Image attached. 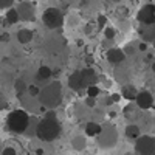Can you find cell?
Returning <instances> with one entry per match:
<instances>
[{
	"label": "cell",
	"mask_w": 155,
	"mask_h": 155,
	"mask_svg": "<svg viewBox=\"0 0 155 155\" xmlns=\"http://www.w3.org/2000/svg\"><path fill=\"white\" fill-rule=\"evenodd\" d=\"M85 106H87V107H95V106H96V98L87 96V98H85Z\"/></svg>",
	"instance_id": "83f0119b"
},
{
	"label": "cell",
	"mask_w": 155,
	"mask_h": 155,
	"mask_svg": "<svg viewBox=\"0 0 155 155\" xmlns=\"http://www.w3.org/2000/svg\"><path fill=\"white\" fill-rule=\"evenodd\" d=\"M39 99H41L42 106L48 109H56L61 102H62V85L59 81H54L44 88H41L39 93Z\"/></svg>",
	"instance_id": "7a4b0ae2"
},
{
	"label": "cell",
	"mask_w": 155,
	"mask_h": 155,
	"mask_svg": "<svg viewBox=\"0 0 155 155\" xmlns=\"http://www.w3.org/2000/svg\"><path fill=\"white\" fill-rule=\"evenodd\" d=\"M135 104L141 110H147V109H152L155 106V98H153V95L150 92L143 90V92H138V96L135 99Z\"/></svg>",
	"instance_id": "52a82bcc"
},
{
	"label": "cell",
	"mask_w": 155,
	"mask_h": 155,
	"mask_svg": "<svg viewBox=\"0 0 155 155\" xmlns=\"http://www.w3.org/2000/svg\"><path fill=\"white\" fill-rule=\"evenodd\" d=\"M61 124L58 120H53V118H45L41 120L37 123V127H36V137L41 140V141H45V143H50V141H54L56 138H59L61 135Z\"/></svg>",
	"instance_id": "6da1fadb"
},
{
	"label": "cell",
	"mask_w": 155,
	"mask_h": 155,
	"mask_svg": "<svg viewBox=\"0 0 155 155\" xmlns=\"http://www.w3.org/2000/svg\"><path fill=\"white\" fill-rule=\"evenodd\" d=\"M14 88H16V95H17V96H22L25 92H28V85L25 84L23 79H16Z\"/></svg>",
	"instance_id": "44dd1931"
},
{
	"label": "cell",
	"mask_w": 155,
	"mask_h": 155,
	"mask_svg": "<svg viewBox=\"0 0 155 155\" xmlns=\"http://www.w3.org/2000/svg\"><path fill=\"white\" fill-rule=\"evenodd\" d=\"M45 118H53V120H58V116H56V113H54L53 110H50V112H47Z\"/></svg>",
	"instance_id": "f546056e"
},
{
	"label": "cell",
	"mask_w": 155,
	"mask_h": 155,
	"mask_svg": "<svg viewBox=\"0 0 155 155\" xmlns=\"http://www.w3.org/2000/svg\"><path fill=\"white\" fill-rule=\"evenodd\" d=\"M121 96L127 101H135L137 96H138V90L135 88V85H130V84H127L121 88Z\"/></svg>",
	"instance_id": "4fadbf2b"
},
{
	"label": "cell",
	"mask_w": 155,
	"mask_h": 155,
	"mask_svg": "<svg viewBox=\"0 0 155 155\" xmlns=\"http://www.w3.org/2000/svg\"><path fill=\"white\" fill-rule=\"evenodd\" d=\"M51 74H53V71H51V68L50 67H47V65H42L41 68L37 70V79L39 81H48L50 78H51Z\"/></svg>",
	"instance_id": "ffe728a7"
},
{
	"label": "cell",
	"mask_w": 155,
	"mask_h": 155,
	"mask_svg": "<svg viewBox=\"0 0 155 155\" xmlns=\"http://www.w3.org/2000/svg\"><path fill=\"white\" fill-rule=\"evenodd\" d=\"M135 152L138 155H155V138L150 135H141L135 141Z\"/></svg>",
	"instance_id": "8992f818"
},
{
	"label": "cell",
	"mask_w": 155,
	"mask_h": 155,
	"mask_svg": "<svg viewBox=\"0 0 155 155\" xmlns=\"http://www.w3.org/2000/svg\"><path fill=\"white\" fill-rule=\"evenodd\" d=\"M138 48H140V51H146L147 50V44H140Z\"/></svg>",
	"instance_id": "1f68e13d"
},
{
	"label": "cell",
	"mask_w": 155,
	"mask_h": 155,
	"mask_svg": "<svg viewBox=\"0 0 155 155\" xmlns=\"http://www.w3.org/2000/svg\"><path fill=\"white\" fill-rule=\"evenodd\" d=\"M5 19H6V22H8L9 25H16V23L20 20V17H19V12H17V8H9V9L6 11V16H5Z\"/></svg>",
	"instance_id": "d6986e66"
},
{
	"label": "cell",
	"mask_w": 155,
	"mask_h": 155,
	"mask_svg": "<svg viewBox=\"0 0 155 155\" xmlns=\"http://www.w3.org/2000/svg\"><path fill=\"white\" fill-rule=\"evenodd\" d=\"M14 3V0H0V9H9Z\"/></svg>",
	"instance_id": "484cf974"
},
{
	"label": "cell",
	"mask_w": 155,
	"mask_h": 155,
	"mask_svg": "<svg viewBox=\"0 0 155 155\" xmlns=\"http://www.w3.org/2000/svg\"><path fill=\"white\" fill-rule=\"evenodd\" d=\"M96 138H98V144L101 147H104V149L113 147L116 144V141H118V130L115 129L113 124H104L101 134Z\"/></svg>",
	"instance_id": "277c9868"
},
{
	"label": "cell",
	"mask_w": 155,
	"mask_h": 155,
	"mask_svg": "<svg viewBox=\"0 0 155 155\" xmlns=\"http://www.w3.org/2000/svg\"><path fill=\"white\" fill-rule=\"evenodd\" d=\"M141 37L144 42H153L155 41V23L153 25H146L141 30Z\"/></svg>",
	"instance_id": "2e32d148"
},
{
	"label": "cell",
	"mask_w": 155,
	"mask_h": 155,
	"mask_svg": "<svg viewBox=\"0 0 155 155\" xmlns=\"http://www.w3.org/2000/svg\"><path fill=\"white\" fill-rule=\"evenodd\" d=\"M112 96V99H113V102H120V99L123 98L120 93H113V95H110Z\"/></svg>",
	"instance_id": "4dcf8cb0"
},
{
	"label": "cell",
	"mask_w": 155,
	"mask_h": 155,
	"mask_svg": "<svg viewBox=\"0 0 155 155\" xmlns=\"http://www.w3.org/2000/svg\"><path fill=\"white\" fill-rule=\"evenodd\" d=\"M152 45H153V48H155V41H153V42H152Z\"/></svg>",
	"instance_id": "d590c367"
},
{
	"label": "cell",
	"mask_w": 155,
	"mask_h": 155,
	"mask_svg": "<svg viewBox=\"0 0 155 155\" xmlns=\"http://www.w3.org/2000/svg\"><path fill=\"white\" fill-rule=\"evenodd\" d=\"M152 71H153V73H155V61H153V62H152Z\"/></svg>",
	"instance_id": "e575fe53"
},
{
	"label": "cell",
	"mask_w": 155,
	"mask_h": 155,
	"mask_svg": "<svg viewBox=\"0 0 155 155\" xmlns=\"http://www.w3.org/2000/svg\"><path fill=\"white\" fill-rule=\"evenodd\" d=\"M0 42H9V34L8 33H3V34H0Z\"/></svg>",
	"instance_id": "f1b7e54d"
},
{
	"label": "cell",
	"mask_w": 155,
	"mask_h": 155,
	"mask_svg": "<svg viewBox=\"0 0 155 155\" xmlns=\"http://www.w3.org/2000/svg\"><path fill=\"white\" fill-rule=\"evenodd\" d=\"M0 155H2V153H0Z\"/></svg>",
	"instance_id": "8d00e7d4"
},
{
	"label": "cell",
	"mask_w": 155,
	"mask_h": 155,
	"mask_svg": "<svg viewBox=\"0 0 155 155\" xmlns=\"http://www.w3.org/2000/svg\"><path fill=\"white\" fill-rule=\"evenodd\" d=\"M98 27L99 28H106L107 27V17L104 14H99L98 16Z\"/></svg>",
	"instance_id": "d4e9b609"
},
{
	"label": "cell",
	"mask_w": 155,
	"mask_h": 155,
	"mask_svg": "<svg viewBox=\"0 0 155 155\" xmlns=\"http://www.w3.org/2000/svg\"><path fill=\"white\" fill-rule=\"evenodd\" d=\"M126 137L129 138V140H138L140 137H141V130H140V127L137 126V124H129L127 127H126Z\"/></svg>",
	"instance_id": "ac0fdd59"
},
{
	"label": "cell",
	"mask_w": 155,
	"mask_h": 155,
	"mask_svg": "<svg viewBox=\"0 0 155 155\" xmlns=\"http://www.w3.org/2000/svg\"><path fill=\"white\" fill-rule=\"evenodd\" d=\"M42 22L50 30L61 28L64 25V14L59 8H47L42 14Z\"/></svg>",
	"instance_id": "5b68a950"
},
{
	"label": "cell",
	"mask_w": 155,
	"mask_h": 155,
	"mask_svg": "<svg viewBox=\"0 0 155 155\" xmlns=\"http://www.w3.org/2000/svg\"><path fill=\"white\" fill-rule=\"evenodd\" d=\"M30 115L22 110V109H16L8 113L6 116V127L8 130L12 134H25L27 129L30 126Z\"/></svg>",
	"instance_id": "3957f363"
},
{
	"label": "cell",
	"mask_w": 155,
	"mask_h": 155,
	"mask_svg": "<svg viewBox=\"0 0 155 155\" xmlns=\"http://www.w3.org/2000/svg\"><path fill=\"white\" fill-rule=\"evenodd\" d=\"M28 93L31 96H39V93H41V88H39L37 85H28Z\"/></svg>",
	"instance_id": "4316f807"
},
{
	"label": "cell",
	"mask_w": 155,
	"mask_h": 155,
	"mask_svg": "<svg viewBox=\"0 0 155 155\" xmlns=\"http://www.w3.org/2000/svg\"><path fill=\"white\" fill-rule=\"evenodd\" d=\"M81 73H82V81H84V87L85 88L90 87V85H95L98 82V74H96V71L93 68L87 67V68L81 70Z\"/></svg>",
	"instance_id": "7c38bea8"
},
{
	"label": "cell",
	"mask_w": 155,
	"mask_h": 155,
	"mask_svg": "<svg viewBox=\"0 0 155 155\" xmlns=\"http://www.w3.org/2000/svg\"><path fill=\"white\" fill-rule=\"evenodd\" d=\"M124 59H126V53L121 48H110L107 51V61L110 64H113V65H118V64H121Z\"/></svg>",
	"instance_id": "30bf717a"
},
{
	"label": "cell",
	"mask_w": 155,
	"mask_h": 155,
	"mask_svg": "<svg viewBox=\"0 0 155 155\" xmlns=\"http://www.w3.org/2000/svg\"><path fill=\"white\" fill-rule=\"evenodd\" d=\"M121 2V0H107V3L109 5H113V3H120Z\"/></svg>",
	"instance_id": "d6a6232c"
},
{
	"label": "cell",
	"mask_w": 155,
	"mask_h": 155,
	"mask_svg": "<svg viewBox=\"0 0 155 155\" xmlns=\"http://www.w3.org/2000/svg\"><path fill=\"white\" fill-rule=\"evenodd\" d=\"M17 12H19V17H20V20H23V22H33L34 20V8H33V5L31 3H28V2H22V3H19V6H17Z\"/></svg>",
	"instance_id": "9c48e42d"
},
{
	"label": "cell",
	"mask_w": 155,
	"mask_h": 155,
	"mask_svg": "<svg viewBox=\"0 0 155 155\" xmlns=\"http://www.w3.org/2000/svg\"><path fill=\"white\" fill-rule=\"evenodd\" d=\"M85 92H87V96H92V98H98L99 93H101V88L95 84V85H90L85 88Z\"/></svg>",
	"instance_id": "7402d4cb"
},
{
	"label": "cell",
	"mask_w": 155,
	"mask_h": 155,
	"mask_svg": "<svg viewBox=\"0 0 155 155\" xmlns=\"http://www.w3.org/2000/svg\"><path fill=\"white\" fill-rule=\"evenodd\" d=\"M102 130V126L96 121H90L85 124V135L87 137H98Z\"/></svg>",
	"instance_id": "5bb4252c"
},
{
	"label": "cell",
	"mask_w": 155,
	"mask_h": 155,
	"mask_svg": "<svg viewBox=\"0 0 155 155\" xmlns=\"http://www.w3.org/2000/svg\"><path fill=\"white\" fill-rule=\"evenodd\" d=\"M68 87L74 92H79L81 88H85L84 87V81H82V73L81 71H73L70 76H68Z\"/></svg>",
	"instance_id": "8fae6325"
},
{
	"label": "cell",
	"mask_w": 155,
	"mask_h": 155,
	"mask_svg": "<svg viewBox=\"0 0 155 155\" xmlns=\"http://www.w3.org/2000/svg\"><path fill=\"white\" fill-rule=\"evenodd\" d=\"M2 155H17V150H16V147H12V146H5L2 149Z\"/></svg>",
	"instance_id": "cb8c5ba5"
},
{
	"label": "cell",
	"mask_w": 155,
	"mask_h": 155,
	"mask_svg": "<svg viewBox=\"0 0 155 155\" xmlns=\"http://www.w3.org/2000/svg\"><path fill=\"white\" fill-rule=\"evenodd\" d=\"M115 34H116V31H115L112 27H106V28H104V37L109 39V41H113Z\"/></svg>",
	"instance_id": "603a6c76"
},
{
	"label": "cell",
	"mask_w": 155,
	"mask_h": 155,
	"mask_svg": "<svg viewBox=\"0 0 155 155\" xmlns=\"http://www.w3.org/2000/svg\"><path fill=\"white\" fill-rule=\"evenodd\" d=\"M17 41H19V44H30L31 41H33V31L31 30H27V28H22V30H19L17 31Z\"/></svg>",
	"instance_id": "e0dca14e"
},
{
	"label": "cell",
	"mask_w": 155,
	"mask_h": 155,
	"mask_svg": "<svg viewBox=\"0 0 155 155\" xmlns=\"http://www.w3.org/2000/svg\"><path fill=\"white\" fill-rule=\"evenodd\" d=\"M138 20L143 25H153L155 23V6L144 5L138 11Z\"/></svg>",
	"instance_id": "ba28073f"
},
{
	"label": "cell",
	"mask_w": 155,
	"mask_h": 155,
	"mask_svg": "<svg viewBox=\"0 0 155 155\" xmlns=\"http://www.w3.org/2000/svg\"><path fill=\"white\" fill-rule=\"evenodd\" d=\"M36 153H37V155H44V150H42V149H37Z\"/></svg>",
	"instance_id": "836d02e7"
},
{
	"label": "cell",
	"mask_w": 155,
	"mask_h": 155,
	"mask_svg": "<svg viewBox=\"0 0 155 155\" xmlns=\"http://www.w3.org/2000/svg\"><path fill=\"white\" fill-rule=\"evenodd\" d=\"M71 147L78 152H81L87 147V138L84 135H76L71 138Z\"/></svg>",
	"instance_id": "9a60e30c"
}]
</instances>
